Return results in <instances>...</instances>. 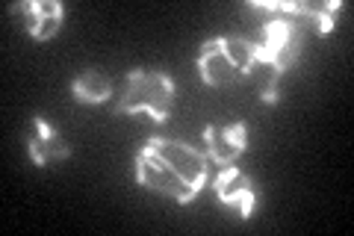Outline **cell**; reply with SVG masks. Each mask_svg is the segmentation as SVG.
<instances>
[{
	"label": "cell",
	"instance_id": "cell-1",
	"mask_svg": "<svg viewBox=\"0 0 354 236\" xmlns=\"http://www.w3.org/2000/svg\"><path fill=\"white\" fill-rule=\"evenodd\" d=\"M174 104V83L162 69H133L124 80V89L115 100V116H136L148 112L153 121H165Z\"/></svg>",
	"mask_w": 354,
	"mask_h": 236
},
{
	"label": "cell",
	"instance_id": "cell-2",
	"mask_svg": "<svg viewBox=\"0 0 354 236\" xmlns=\"http://www.w3.org/2000/svg\"><path fill=\"white\" fill-rule=\"evenodd\" d=\"M301 48V27L292 18L278 15L263 24V42H257V62L272 65L278 74H283L298 60Z\"/></svg>",
	"mask_w": 354,
	"mask_h": 236
},
{
	"label": "cell",
	"instance_id": "cell-3",
	"mask_svg": "<svg viewBox=\"0 0 354 236\" xmlns=\"http://www.w3.org/2000/svg\"><path fill=\"white\" fill-rule=\"evenodd\" d=\"M136 181L145 189H153V192H160V195L174 198L177 204H189V201L198 195V189H192L180 174L171 172L148 145L136 154Z\"/></svg>",
	"mask_w": 354,
	"mask_h": 236
},
{
	"label": "cell",
	"instance_id": "cell-4",
	"mask_svg": "<svg viewBox=\"0 0 354 236\" xmlns=\"http://www.w3.org/2000/svg\"><path fill=\"white\" fill-rule=\"evenodd\" d=\"M148 148L157 154L171 172L180 174L192 189L201 192V186L207 181V154H201L198 148H192V145H186V142L162 139V136L148 139Z\"/></svg>",
	"mask_w": 354,
	"mask_h": 236
},
{
	"label": "cell",
	"instance_id": "cell-5",
	"mask_svg": "<svg viewBox=\"0 0 354 236\" xmlns=\"http://www.w3.org/2000/svg\"><path fill=\"white\" fill-rule=\"evenodd\" d=\"M198 74H201V80L207 86H216V89H227L245 80V74L225 53L221 39H209L201 44V51H198Z\"/></svg>",
	"mask_w": 354,
	"mask_h": 236
},
{
	"label": "cell",
	"instance_id": "cell-6",
	"mask_svg": "<svg viewBox=\"0 0 354 236\" xmlns=\"http://www.w3.org/2000/svg\"><path fill=\"white\" fill-rule=\"evenodd\" d=\"M207 142V156L216 165H234V160L248 148V127L245 121H236V125H209L204 133Z\"/></svg>",
	"mask_w": 354,
	"mask_h": 236
},
{
	"label": "cell",
	"instance_id": "cell-7",
	"mask_svg": "<svg viewBox=\"0 0 354 236\" xmlns=\"http://www.w3.org/2000/svg\"><path fill=\"white\" fill-rule=\"evenodd\" d=\"M27 148H30V160L36 165H48V163H62L71 156V148L57 130H53L41 116L30 121V133H27Z\"/></svg>",
	"mask_w": 354,
	"mask_h": 236
},
{
	"label": "cell",
	"instance_id": "cell-8",
	"mask_svg": "<svg viewBox=\"0 0 354 236\" xmlns=\"http://www.w3.org/2000/svg\"><path fill=\"white\" fill-rule=\"evenodd\" d=\"M15 12L24 15L27 33L36 42H48L50 36H57L65 18V6L57 0H27V3H18Z\"/></svg>",
	"mask_w": 354,
	"mask_h": 236
},
{
	"label": "cell",
	"instance_id": "cell-9",
	"mask_svg": "<svg viewBox=\"0 0 354 236\" xmlns=\"http://www.w3.org/2000/svg\"><path fill=\"white\" fill-rule=\"evenodd\" d=\"M216 198L221 204H230V207H239V216L242 219H251L254 212V183L248 174H242L236 165H225L221 168V174L216 177Z\"/></svg>",
	"mask_w": 354,
	"mask_h": 236
},
{
	"label": "cell",
	"instance_id": "cell-10",
	"mask_svg": "<svg viewBox=\"0 0 354 236\" xmlns=\"http://www.w3.org/2000/svg\"><path fill=\"white\" fill-rule=\"evenodd\" d=\"M266 12H283V15H301L307 21H313L319 33H330L334 27V12L339 9V0H310V3H254Z\"/></svg>",
	"mask_w": 354,
	"mask_h": 236
},
{
	"label": "cell",
	"instance_id": "cell-11",
	"mask_svg": "<svg viewBox=\"0 0 354 236\" xmlns=\"http://www.w3.org/2000/svg\"><path fill=\"white\" fill-rule=\"evenodd\" d=\"M71 95L80 100V104H101V100H106L113 95V83H109V77H104L97 69H86L74 77Z\"/></svg>",
	"mask_w": 354,
	"mask_h": 236
},
{
	"label": "cell",
	"instance_id": "cell-12",
	"mask_svg": "<svg viewBox=\"0 0 354 236\" xmlns=\"http://www.w3.org/2000/svg\"><path fill=\"white\" fill-rule=\"evenodd\" d=\"M221 44H225V53L230 56V62L248 77L251 69L257 65V42L242 39V36H221Z\"/></svg>",
	"mask_w": 354,
	"mask_h": 236
}]
</instances>
